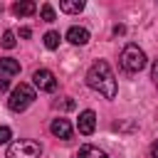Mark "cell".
I'll return each mask as SVG.
<instances>
[{
    "mask_svg": "<svg viewBox=\"0 0 158 158\" xmlns=\"http://www.w3.org/2000/svg\"><path fill=\"white\" fill-rule=\"evenodd\" d=\"M86 84L94 91H99L101 96H106V99L116 96V77H114L109 62H104V59H99V62L91 64V69L86 72Z\"/></svg>",
    "mask_w": 158,
    "mask_h": 158,
    "instance_id": "obj_1",
    "label": "cell"
},
{
    "mask_svg": "<svg viewBox=\"0 0 158 158\" xmlns=\"http://www.w3.org/2000/svg\"><path fill=\"white\" fill-rule=\"evenodd\" d=\"M146 52L138 47V44H126L123 47V52H121V67L126 69V72H131V74H136V72H141L143 67H146Z\"/></svg>",
    "mask_w": 158,
    "mask_h": 158,
    "instance_id": "obj_2",
    "label": "cell"
},
{
    "mask_svg": "<svg viewBox=\"0 0 158 158\" xmlns=\"http://www.w3.org/2000/svg\"><path fill=\"white\" fill-rule=\"evenodd\" d=\"M32 101H35V89L30 84H17L7 99V106H10V111H25Z\"/></svg>",
    "mask_w": 158,
    "mask_h": 158,
    "instance_id": "obj_3",
    "label": "cell"
},
{
    "mask_svg": "<svg viewBox=\"0 0 158 158\" xmlns=\"http://www.w3.org/2000/svg\"><path fill=\"white\" fill-rule=\"evenodd\" d=\"M42 148L35 141H15L7 148V158H40Z\"/></svg>",
    "mask_w": 158,
    "mask_h": 158,
    "instance_id": "obj_4",
    "label": "cell"
},
{
    "mask_svg": "<svg viewBox=\"0 0 158 158\" xmlns=\"http://www.w3.org/2000/svg\"><path fill=\"white\" fill-rule=\"evenodd\" d=\"M32 81H35V86L40 91H54L57 89V79H54V74L49 69H37L32 74Z\"/></svg>",
    "mask_w": 158,
    "mask_h": 158,
    "instance_id": "obj_5",
    "label": "cell"
},
{
    "mask_svg": "<svg viewBox=\"0 0 158 158\" xmlns=\"http://www.w3.org/2000/svg\"><path fill=\"white\" fill-rule=\"evenodd\" d=\"M77 128H79V133L91 136V133H94V128H96V114H94L91 109L81 111V114H79V121H77Z\"/></svg>",
    "mask_w": 158,
    "mask_h": 158,
    "instance_id": "obj_6",
    "label": "cell"
},
{
    "mask_svg": "<svg viewBox=\"0 0 158 158\" xmlns=\"http://www.w3.org/2000/svg\"><path fill=\"white\" fill-rule=\"evenodd\" d=\"M49 131H52V136H57L62 141H69L72 138V123L67 118H54L52 126H49Z\"/></svg>",
    "mask_w": 158,
    "mask_h": 158,
    "instance_id": "obj_7",
    "label": "cell"
},
{
    "mask_svg": "<svg viewBox=\"0 0 158 158\" xmlns=\"http://www.w3.org/2000/svg\"><path fill=\"white\" fill-rule=\"evenodd\" d=\"M67 40H69L72 44H86V42H89V32H86L84 27H69V30H67Z\"/></svg>",
    "mask_w": 158,
    "mask_h": 158,
    "instance_id": "obj_8",
    "label": "cell"
},
{
    "mask_svg": "<svg viewBox=\"0 0 158 158\" xmlns=\"http://www.w3.org/2000/svg\"><path fill=\"white\" fill-rule=\"evenodd\" d=\"M12 12H15L17 17H27V15H35V12H37V5H35L32 0H22V2H15V5H12Z\"/></svg>",
    "mask_w": 158,
    "mask_h": 158,
    "instance_id": "obj_9",
    "label": "cell"
},
{
    "mask_svg": "<svg viewBox=\"0 0 158 158\" xmlns=\"http://www.w3.org/2000/svg\"><path fill=\"white\" fill-rule=\"evenodd\" d=\"M0 72L12 77V74H20V62L12 59V57H0Z\"/></svg>",
    "mask_w": 158,
    "mask_h": 158,
    "instance_id": "obj_10",
    "label": "cell"
},
{
    "mask_svg": "<svg viewBox=\"0 0 158 158\" xmlns=\"http://www.w3.org/2000/svg\"><path fill=\"white\" fill-rule=\"evenodd\" d=\"M59 10L62 12H69V15H77L84 10V0H62L59 2Z\"/></svg>",
    "mask_w": 158,
    "mask_h": 158,
    "instance_id": "obj_11",
    "label": "cell"
},
{
    "mask_svg": "<svg viewBox=\"0 0 158 158\" xmlns=\"http://www.w3.org/2000/svg\"><path fill=\"white\" fill-rule=\"evenodd\" d=\"M77 158H109V156L101 148H96V146H81L79 153H77Z\"/></svg>",
    "mask_w": 158,
    "mask_h": 158,
    "instance_id": "obj_12",
    "label": "cell"
},
{
    "mask_svg": "<svg viewBox=\"0 0 158 158\" xmlns=\"http://www.w3.org/2000/svg\"><path fill=\"white\" fill-rule=\"evenodd\" d=\"M44 47H47V49H57V47H59V32L49 30V32L44 35Z\"/></svg>",
    "mask_w": 158,
    "mask_h": 158,
    "instance_id": "obj_13",
    "label": "cell"
},
{
    "mask_svg": "<svg viewBox=\"0 0 158 158\" xmlns=\"http://www.w3.org/2000/svg\"><path fill=\"white\" fill-rule=\"evenodd\" d=\"M40 15H42L44 22H54V7H52L49 2H44V5L40 7Z\"/></svg>",
    "mask_w": 158,
    "mask_h": 158,
    "instance_id": "obj_14",
    "label": "cell"
},
{
    "mask_svg": "<svg viewBox=\"0 0 158 158\" xmlns=\"http://www.w3.org/2000/svg\"><path fill=\"white\" fill-rule=\"evenodd\" d=\"M0 42H2V47H5V49H12V47L17 44V40H15V32H12V30H7V32L2 35V40H0Z\"/></svg>",
    "mask_w": 158,
    "mask_h": 158,
    "instance_id": "obj_15",
    "label": "cell"
},
{
    "mask_svg": "<svg viewBox=\"0 0 158 158\" xmlns=\"http://www.w3.org/2000/svg\"><path fill=\"white\" fill-rule=\"evenodd\" d=\"M10 138H12V131L7 126H0V143H7Z\"/></svg>",
    "mask_w": 158,
    "mask_h": 158,
    "instance_id": "obj_16",
    "label": "cell"
},
{
    "mask_svg": "<svg viewBox=\"0 0 158 158\" xmlns=\"http://www.w3.org/2000/svg\"><path fill=\"white\" fill-rule=\"evenodd\" d=\"M151 79H153V84L158 86V59L153 62V67H151Z\"/></svg>",
    "mask_w": 158,
    "mask_h": 158,
    "instance_id": "obj_17",
    "label": "cell"
},
{
    "mask_svg": "<svg viewBox=\"0 0 158 158\" xmlns=\"http://www.w3.org/2000/svg\"><path fill=\"white\" fill-rule=\"evenodd\" d=\"M20 37H25V40L32 37V30H30V27H22V30H20Z\"/></svg>",
    "mask_w": 158,
    "mask_h": 158,
    "instance_id": "obj_18",
    "label": "cell"
},
{
    "mask_svg": "<svg viewBox=\"0 0 158 158\" xmlns=\"http://www.w3.org/2000/svg\"><path fill=\"white\" fill-rule=\"evenodd\" d=\"M10 89V81L7 79H0V91H7Z\"/></svg>",
    "mask_w": 158,
    "mask_h": 158,
    "instance_id": "obj_19",
    "label": "cell"
},
{
    "mask_svg": "<svg viewBox=\"0 0 158 158\" xmlns=\"http://www.w3.org/2000/svg\"><path fill=\"white\" fill-rule=\"evenodd\" d=\"M151 156L158 158V141H153V146H151Z\"/></svg>",
    "mask_w": 158,
    "mask_h": 158,
    "instance_id": "obj_20",
    "label": "cell"
},
{
    "mask_svg": "<svg viewBox=\"0 0 158 158\" xmlns=\"http://www.w3.org/2000/svg\"><path fill=\"white\" fill-rule=\"evenodd\" d=\"M123 32H126L123 25H116V27H114V35H123Z\"/></svg>",
    "mask_w": 158,
    "mask_h": 158,
    "instance_id": "obj_21",
    "label": "cell"
}]
</instances>
